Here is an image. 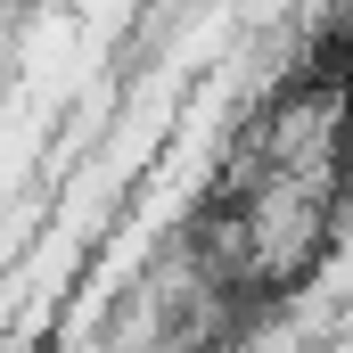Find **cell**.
Returning <instances> with one entry per match:
<instances>
[{
  "instance_id": "1",
  "label": "cell",
  "mask_w": 353,
  "mask_h": 353,
  "mask_svg": "<svg viewBox=\"0 0 353 353\" xmlns=\"http://www.w3.org/2000/svg\"><path fill=\"white\" fill-rule=\"evenodd\" d=\"M312 353H353V304H345V312H337V321H329V337H321V345H312Z\"/></svg>"
}]
</instances>
